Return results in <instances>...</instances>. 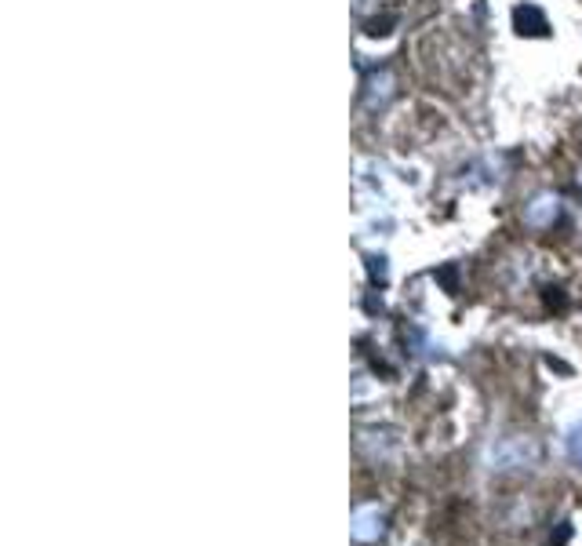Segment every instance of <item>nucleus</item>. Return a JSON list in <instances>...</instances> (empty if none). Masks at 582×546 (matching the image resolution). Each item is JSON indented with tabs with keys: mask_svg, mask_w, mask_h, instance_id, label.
Segmentation results:
<instances>
[{
	"mask_svg": "<svg viewBox=\"0 0 582 546\" xmlns=\"http://www.w3.org/2000/svg\"><path fill=\"white\" fill-rule=\"evenodd\" d=\"M546 364H550V368H557L561 375H572V368H568L564 361H557V357H546Z\"/></svg>",
	"mask_w": 582,
	"mask_h": 546,
	"instance_id": "9b49d317",
	"label": "nucleus"
},
{
	"mask_svg": "<svg viewBox=\"0 0 582 546\" xmlns=\"http://www.w3.org/2000/svg\"><path fill=\"white\" fill-rule=\"evenodd\" d=\"M368 273H371V284H386V277H389L386 259H382V255H371V259H368Z\"/></svg>",
	"mask_w": 582,
	"mask_h": 546,
	"instance_id": "39448f33",
	"label": "nucleus"
},
{
	"mask_svg": "<svg viewBox=\"0 0 582 546\" xmlns=\"http://www.w3.org/2000/svg\"><path fill=\"white\" fill-rule=\"evenodd\" d=\"M513 26L521 36H546L550 33V22L535 4H517L513 8Z\"/></svg>",
	"mask_w": 582,
	"mask_h": 546,
	"instance_id": "7ed1b4c3",
	"label": "nucleus"
},
{
	"mask_svg": "<svg viewBox=\"0 0 582 546\" xmlns=\"http://www.w3.org/2000/svg\"><path fill=\"white\" fill-rule=\"evenodd\" d=\"M568 452H572V459H575V463H582V426L575 430L572 437H568Z\"/></svg>",
	"mask_w": 582,
	"mask_h": 546,
	"instance_id": "6e6552de",
	"label": "nucleus"
},
{
	"mask_svg": "<svg viewBox=\"0 0 582 546\" xmlns=\"http://www.w3.org/2000/svg\"><path fill=\"white\" fill-rule=\"evenodd\" d=\"M364 306H368V313H375V310H382V299H375V295H368V302H364Z\"/></svg>",
	"mask_w": 582,
	"mask_h": 546,
	"instance_id": "f8f14e48",
	"label": "nucleus"
},
{
	"mask_svg": "<svg viewBox=\"0 0 582 546\" xmlns=\"http://www.w3.org/2000/svg\"><path fill=\"white\" fill-rule=\"evenodd\" d=\"M568 539H572V525H568V521H561V528L550 532V546H564Z\"/></svg>",
	"mask_w": 582,
	"mask_h": 546,
	"instance_id": "0eeeda50",
	"label": "nucleus"
},
{
	"mask_svg": "<svg viewBox=\"0 0 582 546\" xmlns=\"http://www.w3.org/2000/svg\"><path fill=\"white\" fill-rule=\"evenodd\" d=\"M553 219H557V197H539L528 208V222H535V226H550Z\"/></svg>",
	"mask_w": 582,
	"mask_h": 546,
	"instance_id": "20e7f679",
	"label": "nucleus"
},
{
	"mask_svg": "<svg viewBox=\"0 0 582 546\" xmlns=\"http://www.w3.org/2000/svg\"><path fill=\"white\" fill-rule=\"evenodd\" d=\"M491 470H510V466H535L539 463V444L531 437H510L499 448H491Z\"/></svg>",
	"mask_w": 582,
	"mask_h": 546,
	"instance_id": "f03ea898",
	"label": "nucleus"
},
{
	"mask_svg": "<svg viewBox=\"0 0 582 546\" xmlns=\"http://www.w3.org/2000/svg\"><path fill=\"white\" fill-rule=\"evenodd\" d=\"M386 528H389V517H386V510L382 506H357V510H353V543H360V546H368V543H378L386 536Z\"/></svg>",
	"mask_w": 582,
	"mask_h": 546,
	"instance_id": "f257e3e1",
	"label": "nucleus"
},
{
	"mask_svg": "<svg viewBox=\"0 0 582 546\" xmlns=\"http://www.w3.org/2000/svg\"><path fill=\"white\" fill-rule=\"evenodd\" d=\"M546 306H550V310H564V306H568V299L561 295V288H550V291H546Z\"/></svg>",
	"mask_w": 582,
	"mask_h": 546,
	"instance_id": "1a4fd4ad",
	"label": "nucleus"
},
{
	"mask_svg": "<svg viewBox=\"0 0 582 546\" xmlns=\"http://www.w3.org/2000/svg\"><path fill=\"white\" fill-rule=\"evenodd\" d=\"M433 277H437V281L444 284L448 291H459V270H455V266H444V270H437Z\"/></svg>",
	"mask_w": 582,
	"mask_h": 546,
	"instance_id": "423d86ee",
	"label": "nucleus"
},
{
	"mask_svg": "<svg viewBox=\"0 0 582 546\" xmlns=\"http://www.w3.org/2000/svg\"><path fill=\"white\" fill-rule=\"evenodd\" d=\"M389 26H394V19H375L371 26H368V33H371V36H386Z\"/></svg>",
	"mask_w": 582,
	"mask_h": 546,
	"instance_id": "9d476101",
	"label": "nucleus"
}]
</instances>
